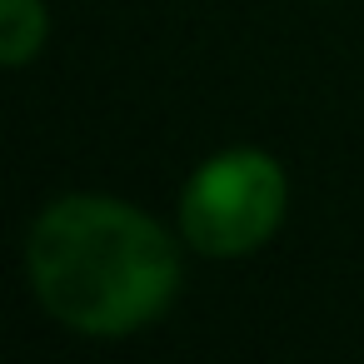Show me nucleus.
Here are the masks:
<instances>
[{
    "label": "nucleus",
    "mask_w": 364,
    "mask_h": 364,
    "mask_svg": "<svg viewBox=\"0 0 364 364\" xmlns=\"http://www.w3.org/2000/svg\"><path fill=\"white\" fill-rule=\"evenodd\" d=\"M50 41L46 0H0V65L21 70L31 65Z\"/></svg>",
    "instance_id": "obj_3"
},
{
    "label": "nucleus",
    "mask_w": 364,
    "mask_h": 364,
    "mask_svg": "<svg viewBox=\"0 0 364 364\" xmlns=\"http://www.w3.org/2000/svg\"><path fill=\"white\" fill-rule=\"evenodd\" d=\"M289 205L284 165L259 145H230L195 165L180 190V235L205 259H240L264 250Z\"/></svg>",
    "instance_id": "obj_2"
},
{
    "label": "nucleus",
    "mask_w": 364,
    "mask_h": 364,
    "mask_svg": "<svg viewBox=\"0 0 364 364\" xmlns=\"http://www.w3.org/2000/svg\"><path fill=\"white\" fill-rule=\"evenodd\" d=\"M26 279L41 309L85 339H125L180 294V250L155 215L115 195H60L26 235Z\"/></svg>",
    "instance_id": "obj_1"
}]
</instances>
